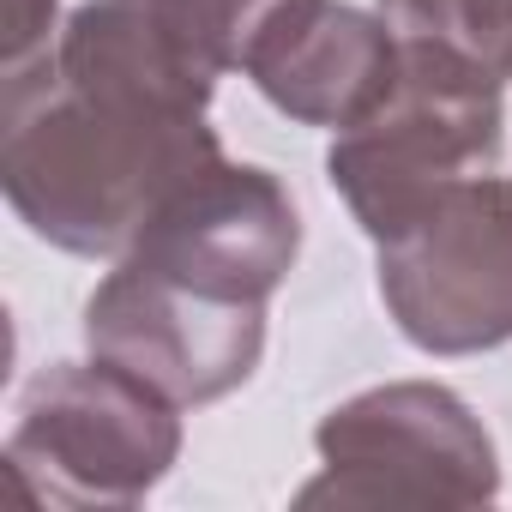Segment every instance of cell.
I'll return each mask as SVG.
<instances>
[{"mask_svg": "<svg viewBox=\"0 0 512 512\" xmlns=\"http://www.w3.org/2000/svg\"><path fill=\"white\" fill-rule=\"evenodd\" d=\"M392 13L410 25V37L434 49H464L482 73H512V0H392Z\"/></svg>", "mask_w": 512, "mask_h": 512, "instance_id": "cell-1", "label": "cell"}]
</instances>
